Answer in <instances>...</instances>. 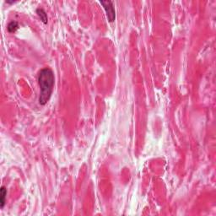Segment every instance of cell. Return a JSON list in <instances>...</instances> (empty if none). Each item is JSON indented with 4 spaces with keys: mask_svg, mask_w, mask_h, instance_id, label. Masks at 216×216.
I'll return each mask as SVG.
<instances>
[{
    "mask_svg": "<svg viewBox=\"0 0 216 216\" xmlns=\"http://www.w3.org/2000/svg\"><path fill=\"white\" fill-rule=\"evenodd\" d=\"M6 195H7V189L5 187H1L0 188V208L3 209L5 205V201H6Z\"/></svg>",
    "mask_w": 216,
    "mask_h": 216,
    "instance_id": "3957f363",
    "label": "cell"
},
{
    "mask_svg": "<svg viewBox=\"0 0 216 216\" xmlns=\"http://www.w3.org/2000/svg\"><path fill=\"white\" fill-rule=\"evenodd\" d=\"M104 9L106 13L108 20L110 22H113L116 18V14H115V9L113 6V2L112 1H101L100 2Z\"/></svg>",
    "mask_w": 216,
    "mask_h": 216,
    "instance_id": "7a4b0ae2",
    "label": "cell"
},
{
    "mask_svg": "<svg viewBox=\"0 0 216 216\" xmlns=\"http://www.w3.org/2000/svg\"><path fill=\"white\" fill-rule=\"evenodd\" d=\"M36 13H37L38 16L41 18V20H42L44 24H47L48 21V19L47 13L45 12V10L43 9H41V8H38V9H36Z\"/></svg>",
    "mask_w": 216,
    "mask_h": 216,
    "instance_id": "277c9868",
    "label": "cell"
},
{
    "mask_svg": "<svg viewBox=\"0 0 216 216\" xmlns=\"http://www.w3.org/2000/svg\"><path fill=\"white\" fill-rule=\"evenodd\" d=\"M54 74L49 68L42 69L38 74V84L40 86L39 103L44 106L51 98L54 86Z\"/></svg>",
    "mask_w": 216,
    "mask_h": 216,
    "instance_id": "6da1fadb",
    "label": "cell"
},
{
    "mask_svg": "<svg viewBox=\"0 0 216 216\" xmlns=\"http://www.w3.org/2000/svg\"><path fill=\"white\" fill-rule=\"evenodd\" d=\"M7 28H8L9 32L13 33V32H15V31L17 30V29L19 28V25L16 21H11V22L8 25V27H7Z\"/></svg>",
    "mask_w": 216,
    "mask_h": 216,
    "instance_id": "5b68a950",
    "label": "cell"
}]
</instances>
